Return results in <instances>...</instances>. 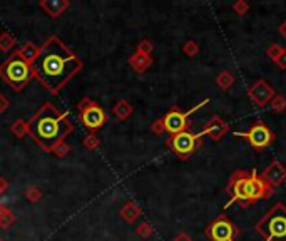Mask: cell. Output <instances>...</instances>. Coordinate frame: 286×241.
I'll return each instance as SVG.
<instances>
[{
  "instance_id": "74e56055",
  "label": "cell",
  "mask_w": 286,
  "mask_h": 241,
  "mask_svg": "<svg viewBox=\"0 0 286 241\" xmlns=\"http://www.w3.org/2000/svg\"><path fill=\"white\" fill-rule=\"evenodd\" d=\"M0 241H5V240H3V238H2V236H0Z\"/></svg>"
},
{
  "instance_id": "8992f818",
  "label": "cell",
  "mask_w": 286,
  "mask_h": 241,
  "mask_svg": "<svg viewBox=\"0 0 286 241\" xmlns=\"http://www.w3.org/2000/svg\"><path fill=\"white\" fill-rule=\"evenodd\" d=\"M171 151L181 159H188L191 154H194L199 148L203 146V136L201 134H194L193 131H183L174 136H169V139L166 141Z\"/></svg>"
},
{
  "instance_id": "836d02e7",
  "label": "cell",
  "mask_w": 286,
  "mask_h": 241,
  "mask_svg": "<svg viewBox=\"0 0 286 241\" xmlns=\"http://www.w3.org/2000/svg\"><path fill=\"white\" fill-rule=\"evenodd\" d=\"M8 106H10V100H8L3 94H0V114L5 112V110L8 109Z\"/></svg>"
},
{
  "instance_id": "83f0119b",
  "label": "cell",
  "mask_w": 286,
  "mask_h": 241,
  "mask_svg": "<svg viewBox=\"0 0 286 241\" xmlns=\"http://www.w3.org/2000/svg\"><path fill=\"white\" fill-rule=\"evenodd\" d=\"M136 233L139 234L141 238H149V236H152V226L147 223V221H144V223H141L136 228Z\"/></svg>"
},
{
  "instance_id": "484cf974",
  "label": "cell",
  "mask_w": 286,
  "mask_h": 241,
  "mask_svg": "<svg viewBox=\"0 0 286 241\" xmlns=\"http://www.w3.org/2000/svg\"><path fill=\"white\" fill-rule=\"evenodd\" d=\"M82 144H84V148H87V149H97L99 148V144H101V139H99L95 134L92 132V134H87V136L84 138V141H82Z\"/></svg>"
},
{
  "instance_id": "7402d4cb",
  "label": "cell",
  "mask_w": 286,
  "mask_h": 241,
  "mask_svg": "<svg viewBox=\"0 0 286 241\" xmlns=\"http://www.w3.org/2000/svg\"><path fill=\"white\" fill-rule=\"evenodd\" d=\"M10 131H12V134H13L15 138L22 139V138L28 132V122H25L23 119H17L15 122L12 124Z\"/></svg>"
},
{
  "instance_id": "7c38bea8",
  "label": "cell",
  "mask_w": 286,
  "mask_h": 241,
  "mask_svg": "<svg viewBox=\"0 0 286 241\" xmlns=\"http://www.w3.org/2000/svg\"><path fill=\"white\" fill-rule=\"evenodd\" d=\"M261 178L275 190V188L281 186L286 181V168L281 164V161L275 159L265 168V171L261 172Z\"/></svg>"
},
{
  "instance_id": "30bf717a",
  "label": "cell",
  "mask_w": 286,
  "mask_h": 241,
  "mask_svg": "<svg viewBox=\"0 0 286 241\" xmlns=\"http://www.w3.org/2000/svg\"><path fill=\"white\" fill-rule=\"evenodd\" d=\"M238 233L240 230L231 223V220L226 214H219L204 230V234L208 236L209 241H233Z\"/></svg>"
},
{
  "instance_id": "cb8c5ba5",
  "label": "cell",
  "mask_w": 286,
  "mask_h": 241,
  "mask_svg": "<svg viewBox=\"0 0 286 241\" xmlns=\"http://www.w3.org/2000/svg\"><path fill=\"white\" fill-rule=\"evenodd\" d=\"M152 50H154V44H152L149 38H142V40L136 47V52H139V54H144V56H151Z\"/></svg>"
},
{
  "instance_id": "4dcf8cb0",
  "label": "cell",
  "mask_w": 286,
  "mask_h": 241,
  "mask_svg": "<svg viewBox=\"0 0 286 241\" xmlns=\"http://www.w3.org/2000/svg\"><path fill=\"white\" fill-rule=\"evenodd\" d=\"M233 10H235L238 16H246L248 10H250V6H248V2H245V0H238V2L233 6Z\"/></svg>"
},
{
  "instance_id": "277c9868",
  "label": "cell",
  "mask_w": 286,
  "mask_h": 241,
  "mask_svg": "<svg viewBox=\"0 0 286 241\" xmlns=\"http://www.w3.org/2000/svg\"><path fill=\"white\" fill-rule=\"evenodd\" d=\"M32 77H34L32 66L23 59L18 50H13V54L8 56L3 64H0V79L17 92L27 88Z\"/></svg>"
},
{
  "instance_id": "ffe728a7",
  "label": "cell",
  "mask_w": 286,
  "mask_h": 241,
  "mask_svg": "<svg viewBox=\"0 0 286 241\" xmlns=\"http://www.w3.org/2000/svg\"><path fill=\"white\" fill-rule=\"evenodd\" d=\"M13 223H15V214L7 206L0 204V228L8 230Z\"/></svg>"
},
{
  "instance_id": "ac0fdd59",
  "label": "cell",
  "mask_w": 286,
  "mask_h": 241,
  "mask_svg": "<svg viewBox=\"0 0 286 241\" xmlns=\"http://www.w3.org/2000/svg\"><path fill=\"white\" fill-rule=\"evenodd\" d=\"M18 52L22 54V57L25 59L28 64H32L35 59H37V56H39V52H40V47H37L34 42H25L20 49H17Z\"/></svg>"
},
{
  "instance_id": "4316f807",
  "label": "cell",
  "mask_w": 286,
  "mask_h": 241,
  "mask_svg": "<svg viewBox=\"0 0 286 241\" xmlns=\"http://www.w3.org/2000/svg\"><path fill=\"white\" fill-rule=\"evenodd\" d=\"M25 198L30 203H37V201L40 200L42 198V192H40V190L39 188H35V186H30L28 190L25 191Z\"/></svg>"
},
{
  "instance_id": "5bb4252c",
  "label": "cell",
  "mask_w": 286,
  "mask_h": 241,
  "mask_svg": "<svg viewBox=\"0 0 286 241\" xmlns=\"http://www.w3.org/2000/svg\"><path fill=\"white\" fill-rule=\"evenodd\" d=\"M39 7L49 17H59L62 16V12L70 7V2L69 0H40Z\"/></svg>"
},
{
  "instance_id": "d6a6232c",
  "label": "cell",
  "mask_w": 286,
  "mask_h": 241,
  "mask_svg": "<svg viewBox=\"0 0 286 241\" xmlns=\"http://www.w3.org/2000/svg\"><path fill=\"white\" fill-rule=\"evenodd\" d=\"M275 64L278 66V69H281V70L286 69V49H283V52L278 56V59L275 60Z\"/></svg>"
},
{
  "instance_id": "8d00e7d4",
  "label": "cell",
  "mask_w": 286,
  "mask_h": 241,
  "mask_svg": "<svg viewBox=\"0 0 286 241\" xmlns=\"http://www.w3.org/2000/svg\"><path fill=\"white\" fill-rule=\"evenodd\" d=\"M280 34H281V37L286 38V20L280 26Z\"/></svg>"
},
{
  "instance_id": "6da1fadb",
  "label": "cell",
  "mask_w": 286,
  "mask_h": 241,
  "mask_svg": "<svg viewBox=\"0 0 286 241\" xmlns=\"http://www.w3.org/2000/svg\"><path fill=\"white\" fill-rule=\"evenodd\" d=\"M30 66L35 79L50 94H59L84 64L59 37L52 36L40 47L39 56Z\"/></svg>"
},
{
  "instance_id": "4fadbf2b",
  "label": "cell",
  "mask_w": 286,
  "mask_h": 241,
  "mask_svg": "<svg viewBox=\"0 0 286 241\" xmlns=\"http://www.w3.org/2000/svg\"><path fill=\"white\" fill-rule=\"evenodd\" d=\"M228 132H230V124H228L225 119L219 118V116H213V118L208 120L206 126L203 128L201 136L206 134L213 141H221Z\"/></svg>"
},
{
  "instance_id": "f546056e",
  "label": "cell",
  "mask_w": 286,
  "mask_h": 241,
  "mask_svg": "<svg viewBox=\"0 0 286 241\" xmlns=\"http://www.w3.org/2000/svg\"><path fill=\"white\" fill-rule=\"evenodd\" d=\"M283 49H285V47H281L280 44H271L268 49H266V56H268L270 59L275 62L276 59H278V56L283 52Z\"/></svg>"
},
{
  "instance_id": "7a4b0ae2",
  "label": "cell",
  "mask_w": 286,
  "mask_h": 241,
  "mask_svg": "<svg viewBox=\"0 0 286 241\" xmlns=\"http://www.w3.org/2000/svg\"><path fill=\"white\" fill-rule=\"evenodd\" d=\"M74 131L67 112H59L52 102H45L28 120V134L45 152H52L55 144L64 141Z\"/></svg>"
},
{
  "instance_id": "5b68a950",
  "label": "cell",
  "mask_w": 286,
  "mask_h": 241,
  "mask_svg": "<svg viewBox=\"0 0 286 241\" xmlns=\"http://www.w3.org/2000/svg\"><path fill=\"white\" fill-rule=\"evenodd\" d=\"M265 241H286V206L276 203L255 226Z\"/></svg>"
},
{
  "instance_id": "e575fe53",
  "label": "cell",
  "mask_w": 286,
  "mask_h": 241,
  "mask_svg": "<svg viewBox=\"0 0 286 241\" xmlns=\"http://www.w3.org/2000/svg\"><path fill=\"white\" fill-rule=\"evenodd\" d=\"M174 241H193V240H191V236L188 233H179V234H176Z\"/></svg>"
},
{
  "instance_id": "e0dca14e",
  "label": "cell",
  "mask_w": 286,
  "mask_h": 241,
  "mask_svg": "<svg viewBox=\"0 0 286 241\" xmlns=\"http://www.w3.org/2000/svg\"><path fill=\"white\" fill-rule=\"evenodd\" d=\"M132 112H134V108H132L129 100H126V99H121L119 102H116V106H114V116L121 120L129 119Z\"/></svg>"
},
{
  "instance_id": "3957f363",
  "label": "cell",
  "mask_w": 286,
  "mask_h": 241,
  "mask_svg": "<svg viewBox=\"0 0 286 241\" xmlns=\"http://www.w3.org/2000/svg\"><path fill=\"white\" fill-rule=\"evenodd\" d=\"M226 192L231 198V201L226 206L238 203L241 208H248L250 204L258 203L261 200H268L275 190L255 170H238L231 174Z\"/></svg>"
},
{
  "instance_id": "d6986e66",
  "label": "cell",
  "mask_w": 286,
  "mask_h": 241,
  "mask_svg": "<svg viewBox=\"0 0 286 241\" xmlns=\"http://www.w3.org/2000/svg\"><path fill=\"white\" fill-rule=\"evenodd\" d=\"M216 84L221 90H230L235 86V77H233L230 70H223L216 77Z\"/></svg>"
},
{
  "instance_id": "9c48e42d",
  "label": "cell",
  "mask_w": 286,
  "mask_h": 241,
  "mask_svg": "<svg viewBox=\"0 0 286 241\" xmlns=\"http://www.w3.org/2000/svg\"><path fill=\"white\" fill-rule=\"evenodd\" d=\"M236 136L246 139L248 144L258 152L275 142V134L265 122H255L248 129V132H236Z\"/></svg>"
},
{
  "instance_id": "603a6c76",
  "label": "cell",
  "mask_w": 286,
  "mask_h": 241,
  "mask_svg": "<svg viewBox=\"0 0 286 241\" xmlns=\"http://www.w3.org/2000/svg\"><path fill=\"white\" fill-rule=\"evenodd\" d=\"M271 109L275 110V112L281 114L283 110H286V98L283 94H276L273 99H271Z\"/></svg>"
},
{
  "instance_id": "f35d334b",
  "label": "cell",
  "mask_w": 286,
  "mask_h": 241,
  "mask_svg": "<svg viewBox=\"0 0 286 241\" xmlns=\"http://www.w3.org/2000/svg\"><path fill=\"white\" fill-rule=\"evenodd\" d=\"M0 196H2V192H0Z\"/></svg>"
},
{
  "instance_id": "ba28073f",
  "label": "cell",
  "mask_w": 286,
  "mask_h": 241,
  "mask_svg": "<svg viewBox=\"0 0 286 241\" xmlns=\"http://www.w3.org/2000/svg\"><path fill=\"white\" fill-rule=\"evenodd\" d=\"M209 102V99H204L203 102H199L198 106H194L193 109L188 110V112H183V110H179L178 108H173L169 110L168 114L164 116L163 119V126H164V132H168L169 136H174V134H179L183 131H188L189 129V116L193 112H196L199 108H203V106H206Z\"/></svg>"
},
{
  "instance_id": "52a82bcc",
  "label": "cell",
  "mask_w": 286,
  "mask_h": 241,
  "mask_svg": "<svg viewBox=\"0 0 286 241\" xmlns=\"http://www.w3.org/2000/svg\"><path fill=\"white\" fill-rule=\"evenodd\" d=\"M77 114L84 126L92 132L101 129L107 122V112L90 98H84L77 104Z\"/></svg>"
},
{
  "instance_id": "8fae6325",
  "label": "cell",
  "mask_w": 286,
  "mask_h": 241,
  "mask_svg": "<svg viewBox=\"0 0 286 241\" xmlns=\"http://www.w3.org/2000/svg\"><path fill=\"white\" fill-rule=\"evenodd\" d=\"M275 94H276L275 89L271 88L265 79H258L250 89H248V96H250V99L258 106V108H265L266 104L271 102V99L275 98Z\"/></svg>"
},
{
  "instance_id": "f1b7e54d",
  "label": "cell",
  "mask_w": 286,
  "mask_h": 241,
  "mask_svg": "<svg viewBox=\"0 0 286 241\" xmlns=\"http://www.w3.org/2000/svg\"><path fill=\"white\" fill-rule=\"evenodd\" d=\"M70 151V146L65 141H60L59 144H55V148L52 149V152L55 154V156H59V158H64L65 154H69Z\"/></svg>"
},
{
  "instance_id": "1f68e13d",
  "label": "cell",
  "mask_w": 286,
  "mask_h": 241,
  "mask_svg": "<svg viewBox=\"0 0 286 241\" xmlns=\"http://www.w3.org/2000/svg\"><path fill=\"white\" fill-rule=\"evenodd\" d=\"M151 131L156 134V136H161L164 132V126H163V119H157L151 124Z\"/></svg>"
},
{
  "instance_id": "d590c367",
  "label": "cell",
  "mask_w": 286,
  "mask_h": 241,
  "mask_svg": "<svg viewBox=\"0 0 286 241\" xmlns=\"http://www.w3.org/2000/svg\"><path fill=\"white\" fill-rule=\"evenodd\" d=\"M7 190H8V182L3 180V178H0V192L3 194V192H5Z\"/></svg>"
},
{
  "instance_id": "44dd1931",
  "label": "cell",
  "mask_w": 286,
  "mask_h": 241,
  "mask_svg": "<svg viewBox=\"0 0 286 241\" xmlns=\"http://www.w3.org/2000/svg\"><path fill=\"white\" fill-rule=\"evenodd\" d=\"M15 47V37L8 32H2L0 34V50L2 52H8Z\"/></svg>"
},
{
  "instance_id": "d4e9b609",
  "label": "cell",
  "mask_w": 286,
  "mask_h": 241,
  "mask_svg": "<svg viewBox=\"0 0 286 241\" xmlns=\"http://www.w3.org/2000/svg\"><path fill=\"white\" fill-rule=\"evenodd\" d=\"M183 52L188 57H194V56H198L199 54V46H198V42H194V40H186L184 42V46H183Z\"/></svg>"
},
{
  "instance_id": "2e32d148",
  "label": "cell",
  "mask_w": 286,
  "mask_h": 241,
  "mask_svg": "<svg viewBox=\"0 0 286 241\" xmlns=\"http://www.w3.org/2000/svg\"><path fill=\"white\" fill-rule=\"evenodd\" d=\"M119 214H121V218L126 221V223H134V221L142 214V211L134 201H127V203L121 208V211H119Z\"/></svg>"
},
{
  "instance_id": "9a60e30c",
  "label": "cell",
  "mask_w": 286,
  "mask_h": 241,
  "mask_svg": "<svg viewBox=\"0 0 286 241\" xmlns=\"http://www.w3.org/2000/svg\"><path fill=\"white\" fill-rule=\"evenodd\" d=\"M129 66L132 67V70L137 72V74H144V72L152 66V57L136 52V54H132L129 57Z\"/></svg>"
}]
</instances>
